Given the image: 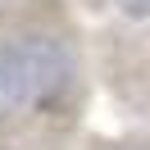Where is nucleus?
Here are the masks:
<instances>
[{
	"mask_svg": "<svg viewBox=\"0 0 150 150\" xmlns=\"http://www.w3.org/2000/svg\"><path fill=\"white\" fill-rule=\"evenodd\" d=\"M14 50V82H18L23 114L37 118H59L82 96V68L77 55L50 32H23L9 41Z\"/></svg>",
	"mask_w": 150,
	"mask_h": 150,
	"instance_id": "1",
	"label": "nucleus"
},
{
	"mask_svg": "<svg viewBox=\"0 0 150 150\" xmlns=\"http://www.w3.org/2000/svg\"><path fill=\"white\" fill-rule=\"evenodd\" d=\"M18 114H23V105H18V82H14V50L0 37V127Z\"/></svg>",
	"mask_w": 150,
	"mask_h": 150,
	"instance_id": "2",
	"label": "nucleus"
},
{
	"mask_svg": "<svg viewBox=\"0 0 150 150\" xmlns=\"http://www.w3.org/2000/svg\"><path fill=\"white\" fill-rule=\"evenodd\" d=\"M118 9L127 18H150V0H118Z\"/></svg>",
	"mask_w": 150,
	"mask_h": 150,
	"instance_id": "3",
	"label": "nucleus"
}]
</instances>
